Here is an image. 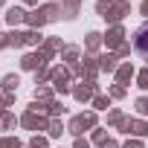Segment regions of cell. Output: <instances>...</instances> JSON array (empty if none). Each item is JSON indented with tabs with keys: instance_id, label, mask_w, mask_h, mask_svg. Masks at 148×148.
<instances>
[{
	"instance_id": "obj_1",
	"label": "cell",
	"mask_w": 148,
	"mask_h": 148,
	"mask_svg": "<svg viewBox=\"0 0 148 148\" xmlns=\"http://www.w3.org/2000/svg\"><path fill=\"white\" fill-rule=\"evenodd\" d=\"M134 47H136V52H139L142 58H148V23L136 29V35H134Z\"/></svg>"
}]
</instances>
